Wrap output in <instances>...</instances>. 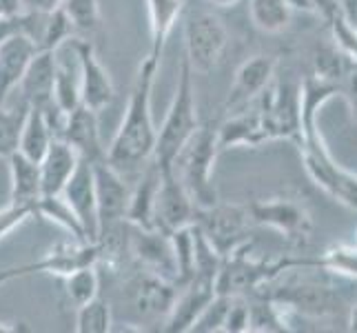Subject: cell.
Masks as SVG:
<instances>
[{"label": "cell", "mask_w": 357, "mask_h": 333, "mask_svg": "<svg viewBox=\"0 0 357 333\" xmlns=\"http://www.w3.org/2000/svg\"><path fill=\"white\" fill-rule=\"evenodd\" d=\"M249 218L255 225L273 227L284 233L289 240H302L311 231V218L300 205L291 200H260L246 207Z\"/></svg>", "instance_id": "cell-15"}, {"label": "cell", "mask_w": 357, "mask_h": 333, "mask_svg": "<svg viewBox=\"0 0 357 333\" xmlns=\"http://www.w3.org/2000/svg\"><path fill=\"white\" fill-rule=\"evenodd\" d=\"M63 11L76 31H96L100 27V5L98 0H65Z\"/></svg>", "instance_id": "cell-35"}, {"label": "cell", "mask_w": 357, "mask_h": 333, "mask_svg": "<svg viewBox=\"0 0 357 333\" xmlns=\"http://www.w3.org/2000/svg\"><path fill=\"white\" fill-rule=\"evenodd\" d=\"M24 11H52L58 9L65 0H22Z\"/></svg>", "instance_id": "cell-42"}, {"label": "cell", "mask_w": 357, "mask_h": 333, "mask_svg": "<svg viewBox=\"0 0 357 333\" xmlns=\"http://www.w3.org/2000/svg\"><path fill=\"white\" fill-rule=\"evenodd\" d=\"M98 260H100V253H98L96 242H80V240L58 242L49 251H45L38 260L20 265V267L3 269L0 271V285L14 278H24L33 274H47V276H56L63 280L71 271H76L80 267L98 265Z\"/></svg>", "instance_id": "cell-6"}, {"label": "cell", "mask_w": 357, "mask_h": 333, "mask_svg": "<svg viewBox=\"0 0 357 333\" xmlns=\"http://www.w3.org/2000/svg\"><path fill=\"white\" fill-rule=\"evenodd\" d=\"M215 282L206 278H193L187 285L178 287L176 300L160 331L165 333H189L204 306L213 300Z\"/></svg>", "instance_id": "cell-14"}, {"label": "cell", "mask_w": 357, "mask_h": 333, "mask_svg": "<svg viewBox=\"0 0 357 333\" xmlns=\"http://www.w3.org/2000/svg\"><path fill=\"white\" fill-rule=\"evenodd\" d=\"M189 63L182 58L180 65V78L176 94L171 98V105L167 109V116L162 127L158 129L155 149H153V163L160 171H171L182 147L189 142L191 135L198 131L200 118H198V103H195V87Z\"/></svg>", "instance_id": "cell-2"}, {"label": "cell", "mask_w": 357, "mask_h": 333, "mask_svg": "<svg viewBox=\"0 0 357 333\" xmlns=\"http://www.w3.org/2000/svg\"><path fill=\"white\" fill-rule=\"evenodd\" d=\"M80 105V71L76 65L60 63L56 58V82H54V107L63 116L71 114Z\"/></svg>", "instance_id": "cell-29"}, {"label": "cell", "mask_w": 357, "mask_h": 333, "mask_svg": "<svg viewBox=\"0 0 357 333\" xmlns=\"http://www.w3.org/2000/svg\"><path fill=\"white\" fill-rule=\"evenodd\" d=\"M80 156L73 147L63 140V138H54L45 158L40 160V180H43V195H54V193H63L67 180L73 176Z\"/></svg>", "instance_id": "cell-21"}, {"label": "cell", "mask_w": 357, "mask_h": 333, "mask_svg": "<svg viewBox=\"0 0 357 333\" xmlns=\"http://www.w3.org/2000/svg\"><path fill=\"white\" fill-rule=\"evenodd\" d=\"M9 163V202L14 205H31L43 195V180H40V163L27 158L24 154L16 151L7 158Z\"/></svg>", "instance_id": "cell-23"}, {"label": "cell", "mask_w": 357, "mask_h": 333, "mask_svg": "<svg viewBox=\"0 0 357 333\" xmlns=\"http://www.w3.org/2000/svg\"><path fill=\"white\" fill-rule=\"evenodd\" d=\"M251 105H253L251 109H246V107L238 109L236 116H231L229 120L222 122V127L215 129L220 149H229V147H238V145L255 147L268 140L257 101H253Z\"/></svg>", "instance_id": "cell-22"}, {"label": "cell", "mask_w": 357, "mask_h": 333, "mask_svg": "<svg viewBox=\"0 0 357 333\" xmlns=\"http://www.w3.org/2000/svg\"><path fill=\"white\" fill-rule=\"evenodd\" d=\"M146 11H149V31H151L149 56L160 60L169 36L184 11V0H146Z\"/></svg>", "instance_id": "cell-25"}, {"label": "cell", "mask_w": 357, "mask_h": 333, "mask_svg": "<svg viewBox=\"0 0 357 333\" xmlns=\"http://www.w3.org/2000/svg\"><path fill=\"white\" fill-rule=\"evenodd\" d=\"M213 7H218V9H231V7H236L240 0H208Z\"/></svg>", "instance_id": "cell-45"}, {"label": "cell", "mask_w": 357, "mask_h": 333, "mask_svg": "<svg viewBox=\"0 0 357 333\" xmlns=\"http://www.w3.org/2000/svg\"><path fill=\"white\" fill-rule=\"evenodd\" d=\"M176 293L178 285L138 267V271L122 285V302L133 316L131 325H140V329H144L142 325H160L162 329L171 306H174Z\"/></svg>", "instance_id": "cell-4"}, {"label": "cell", "mask_w": 357, "mask_h": 333, "mask_svg": "<svg viewBox=\"0 0 357 333\" xmlns=\"http://www.w3.org/2000/svg\"><path fill=\"white\" fill-rule=\"evenodd\" d=\"M63 198L69 202L73 214L78 216L84 233H87V240L96 242V238H98V205H96L93 167L89 160H80L78 163L73 176L65 184Z\"/></svg>", "instance_id": "cell-16"}, {"label": "cell", "mask_w": 357, "mask_h": 333, "mask_svg": "<svg viewBox=\"0 0 357 333\" xmlns=\"http://www.w3.org/2000/svg\"><path fill=\"white\" fill-rule=\"evenodd\" d=\"M73 52H76L78 71H80V105L100 114L116 98L112 73L98 60L96 49L89 40L73 38Z\"/></svg>", "instance_id": "cell-11"}, {"label": "cell", "mask_w": 357, "mask_h": 333, "mask_svg": "<svg viewBox=\"0 0 357 333\" xmlns=\"http://www.w3.org/2000/svg\"><path fill=\"white\" fill-rule=\"evenodd\" d=\"M249 212L246 207L236 205H213L208 209H195L193 225L198 227L204 236L208 238L215 249L225 256H229L233 249H238L242 244L244 231L249 227Z\"/></svg>", "instance_id": "cell-8"}, {"label": "cell", "mask_w": 357, "mask_h": 333, "mask_svg": "<svg viewBox=\"0 0 357 333\" xmlns=\"http://www.w3.org/2000/svg\"><path fill=\"white\" fill-rule=\"evenodd\" d=\"M76 331L78 333H109L114 331V309L112 302L102 295L78 306L76 313Z\"/></svg>", "instance_id": "cell-33"}, {"label": "cell", "mask_w": 357, "mask_h": 333, "mask_svg": "<svg viewBox=\"0 0 357 333\" xmlns=\"http://www.w3.org/2000/svg\"><path fill=\"white\" fill-rule=\"evenodd\" d=\"M231 298H233V295L215 293L213 300L204 306V311L193 323L189 333H215V331H222L225 320H227V311H229V306H231Z\"/></svg>", "instance_id": "cell-36"}, {"label": "cell", "mask_w": 357, "mask_h": 333, "mask_svg": "<svg viewBox=\"0 0 357 333\" xmlns=\"http://www.w3.org/2000/svg\"><path fill=\"white\" fill-rule=\"evenodd\" d=\"M73 34H76V29H73L71 20L67 18L63 7H58L52 11H43L40 27L33 43L38 47V52H58L63 45L73 40Z\"/></svg>", "instance_id": "cell-28"}, {"label": "cell", "mask_w": 357, "mask_h": 333, "mask_svg": "<svg viewBox=\"0 0 357 333\" xmlns=\"http://www.w3.org/2000/svg\"><path fill=\"white\" fill-rule=\"evenodd\" d=\"M195 209L198 207L189 198L187 189L182 187V182L174 174V169L162 171L158 195H155V207H153V229L169 236L176 229L189 227L195 220Z\"/></svg>", "instance_id": "cell-12"}, {"label": "cell", "mask_w": 357, "mask_h": 333, "mask_svg": "<svg viewBox=\"0 0 357 333\" xmlns=\"http://www.w3.org/2000/svg\"><path fill=\"white\" fill-rule=\"evenodd\" d=\"M222 331H227V333L249 331V300H244L242 295H233L231 298V306L227 311Z\"/></svg>", "instance_id": "cell-39"}, {"label": "cell", "mask_w": 357, "mask_h": 333, "mask_svg": "<svg viewBox=\"0 0 357 333\" xmlns=\"http://www.w3.org/2000/svg\"><path fill=\"white\" fill-rule=\"evenodd\" d=\"M129 256L140 269H146V271H151V274L178 285V267H176L174 249H171V240L167 233L158 229H140L131 225Z\"/></svg>", "instance_id": "cell-10"}, {"label": "cell", "mask_w": 357, "mask_h": 333, "mask_svg": "<svg viewBox=\"0 0 357 333\" xmlns=\"http://www.w3.org/2000/svg\"><path fill=\"white\" fill-rule=\"evenodd\" d=\"M36 216L47 218L49 222H54L60 229H65L73 240L80 242H89L87 233H84L78 216L73 214V209L69 202L63 198V193H54V195H40L36 200Z\"/></svg>", "instance_id": "cell-27"}, {"label": "cell", "mask_w": 357, "mask_h": 333, "mask_svg": "<svg viewBox=\"0 0 357 333\" xmlns=\"http://www.w3.org/2000/svg\"><path fill=\"white\" fill-rule=\"evenodd\" d=\"M63 287L67 300L76 306H82L84 302L93 300L96 295H100V274H98V265L80 267L71 271L69 276L63 278Z\"/></svg>", "instance_id": "cell-31"}, {"label": "cell", "mask_w": 357, "mask_h": 333, "mask_svg": "<svg viewBox=\"0 0 357 333\" xmlns=\"http://www.w3.org/2000/svg\"><path fill=\"white\" fill-rule=\"evenodd\" d=\"M24 11L22 0H0V18H9V16H18Z\"/></svg>", "instance_id": "cell-43"}, {"label": "cell", "mask_w": 357, "mask_h": 333, "mask_svg": "<svg viewBox=\"0 0 357 333\" xmlns=\"http://www.w3.org/2000/svg\"><path fill=\"white\" fill-rule=\"evenodd\" d=\"M184 45H187L184 60L193 73L213 71L227 49L225 22L213 11H193L184 24Z\"/></svg>", "instance_id": "cell-5"}, {"label": "cell", "mask_w": 357, "mask_h": 333, "mask_svg": "<svg viewBox=\"0 0 357 333\" xmlns=\"http://www.w3.org/2000/svg\"><path fill=\"white\" fill-rule=\"evenodd\" d=\"M27 11H22L18 16H9V18H0V43L7 40L9 36L14 34H24L27 31Z\"/></svg>", "instance_id": "cell-40"}, {"label": "cell", "mask_w": 357, "mask_h": 333, "mask_svg": "<svg viewBox=\"0 0 357 333\" xmlns=\"http://www.w3.org/2000/svg\"><path fill=\"white\" fill-rule=\"evenodd\" d=\"M158 67L160 60L153 56H146L140 63L127 101L125 118H122L114 140L107 149L109 165L116 167L122 176L138 174L153 158L158 129L153 127L151 116V91Z\"/></svg>", "instance_id": "cell-1"}, {"label": "cell", "mask_w": 357, "mask_h": 333, "mask_svg": "<svg viewBox=\"0 0 357 333\" xmlns=\"http://www.w3.org/2000/svg\"><path fill=\"white\" fill-rule=\"evenodd\" d=\"M60 138L67 140L82 160L98 163V160L107 158V149L100 138V125H98V111L84 105H78L71 114L65 116Z\"/></svg>", "instance_id": "cell-17"}, {"label": "cell", "mask_w": 357, "mask_h": 333, "mask_svg": "<svg viewBox=\"0 0 357 333\" xmlns=\"http://www.w3.org/2000/svg\"><path fill=\"white\" fill-rule=\"evenodd\" d=\"M322 265L344 278H357V246L340 244L328 249L322 258Z\"/></svg>", "instance_id": "cell-37"}, {"label": "cell", "mask_w": 357, "mask_h": 333, "mask_svg": "<svg viewBox=\"0 0 357 333\" xmlns=\"http://www.w3.org/2000/svg\"><path fill=\"white\" fill-rule=\"evenodd\" d=\"M169 240L178 267V287H182L195 276V225L176 229L169 233Z\"/></svg>", "instance_id": "cell-32"}, {"label": "cell", "mask_w": 357, "mask_h": 333, "mask_svg": "<svg viewBox=\"0 0 357 333\" xmlns=\"http://www.w3.org/2000/svg\"><path fill=\"white\" fill-rule=\"evenodd\" d=\"M36 216V207L31 205H14L9 202L5 209H0V240L7 238L11 231L24 225L27 220Z\"/></svg>", "instance_id": "cell-38"}, {"label": "cell", "mask_w": 357, "mask_h": 333, "mask_svg": "<svg viewBox=\"0 0 357 333\" xmlns=\"http://www.w3.org/2000/svg\"><path fill=\"white\" fill-rule=\"evenodd\" d=\"M36 52H38V47L24 34H14L0 43V107L20 84L24 69L31 63Z\"/></svg>", "instance_id": "cell-20"}, {"label": "cell", "mask_w": 357, "mask_h": 333, "mask_svg": "<svg viewBox=\"0 0 357 333\" xmlns=\"http://www.w3.org/2000/svg\"><path fill=\"white\" fill-rule=\"evenodd\" d=\"M93 184H96V205H98V231L112 227L116 222L127 220V207L131 198V189L116 167L109 160L91 163Z\"/></svg>", "instance_id": "cell-9"}, {"label": "cell", "mask_w": 357, "mask_h": 333, "mask_svg": "<svg viewBox=\"0 0 357 333\" xmlns=\"http://www.w3.org/2000/svg\"><path fill=\"white\" fill-rule=\"evenodd\" d=\"M218 133L211 127H198L189 142L182 147L174 163V174L187 189L198 209L218 205V189L213 184V169L218 158Z\"/></svg>", "instance_id": "cell-3"}, {"label": "cell", "mask_w": 357, "mask_h": 333, "mask_svg": "<svg viewBox=\"0 0 357 333\" xmlns=\"http://www.w3.org/2000/svg\"><path fill=\"white\" fill-rule=\"evenodd\" d=\"M349 329L357 331V302L351 306V316H349Z\"/></svg>", "instance_id": "cell-46"}, {"label": "cell", "mask_w": 357, "mask_h": 333, "mask_svg": "<svg viewBox=\"0 0 357 333\" xmlns=\"http://www.w3.org/2000/svg\"><path fill=\"white\" fill-rule=\"evenodd\" d=\"M342 89H344V96L349 98L351 109L357 116V63H353V60H349L347 73H344V78H342Z\"/></svg>", "instance_id": "cell-41"}, {"label": "cell", "mask_w": 357, "mask_h": 333, "mask_svg": "<svg viewBox=\"0 0 357 333\" xmlns=\"http://www.w3.org/2000/svg\"><path fill=\"white\" fill-rule=\"evenodd\" d=\"M249 14L255 27L264 34H280L291 22V9L287 0H251Z\"/></svg>", "instance_id": "cell-30"}, {"label": "cell", "mask_w": 357, "mask_h": 333, "mask_svg": "<svg viewBox=\"0 0 357 333\" xmlns=\"http://www.w3.org/2000/svg\"><path fill=\"white\" fill-rule=\"evenodd\" d=\"M160 178H162V171H160V167L153 160H149L142 169L138 187L131 189V198L127 207V222H131V225L140 229H153V207H155Z\"/></svg>", "instance_id": "cell-24"}, {"label": "cell", "mask_w": 357, "mask_h": 333, "mask_svg": "<svg viewBox=\"0 0 357 333\" xmlns=\"http://www.w3.org/2000/svg\"><path fill=\"white\" fill-rule=\"evenodd\" d=\"M16 331H18V327H11V325H7V323L0 320V333H16Z\"/></svg>", "instance_id": "cell-47"}, {"label": "cell", "mask_w": 357, "mask_h": 333, "mask_svg": "<svg viewBox=\"0 0 357 333\" xmlns=\"http://www.w3.org/2000/svg\"><path fill=\"white\" fill-rule=\"evenodd\" d=\"M54 138H56V133H54V127H52V122H49L45 111L38 107H29L27 120H24V127L20 133L18 151L36 160V163H40Z\"/></svg>", "instance_id": "cell-26"}, {"label": "cell", "mask_w": 357, "mask_h": 333, "mask_svg": "<svg viewBox=\"0 0 357 333\" xmlns=\"http://www.w3.org/2000/svg\"><path fill=\"white\" fill-rule=\"evenodd\" d=\"M29 105L22 103L20 107L7 109L5 105L0 107V158H9L11 154L18 151L20 147V133L27 120Z\"/></svg>", "instance_id": "cell-34"}, {"label": "cell", "mask_w": 357, "mask_h": 333, "mask_svg": "<svg viewBox=\"0 0 357 333\" xmlns=\"http://www.w3.org/2000/svg\"><path fill=\"white\" fill-rule=\"evenodd\" d=\"M289 9L293 11H306V14H317V7L313 0H287Z\"/></svg>", "instance_id": "cell-44"}, {"label": "cell", "mask_w": 357, "mask_h": 333, "mask_svg": "<svg viewBox=\"0 0 357 333\" xmlns=\"http://www.w3.org/2000/svg\"><path fill=\"white\" fill-rule=\"evenodd\" d=\"M54 82H56V52H36L18 84L22 94V103H27L29 107L49 109L54 105Z\"/></svg>", "instance_id": "cell-19"}, {"label": "cell", "mask_w": 357, "mask_h": 333, "mask_svg": "<svg viewBox=\"0 0 357 333\" xmlns=\"http://www.w3.org/2000/svg\"><path fill=\"white\" fill-rule=\"evenodd\" d=\"M275 76V60L271 56H253L246 63L240 65L236 71V80L227 98L229 109H242L249 107L257 96H262Z\"/></svg>", "instance_id": "cell-18"}, {"label": "cell", "mask_w": 357, "mask_h": 333, "mask_svg": "<svg viewBox=\"0 0 357 333\" xmlns=\"http://www.w3.org/2000/svg\"><path fill=\"white\" fill-rule=\"evenodd\" d=\"M302 156L304 167L317 187H322L337 202L357 209V176L335 165V160L326 151L322 135L317 133L315 138L302 142Z\"/></svg>", "instance_id": "cell-7"}, {"label": "cell", "mask_w": 357, "mask_h": 333, "mask_svg": "<svg viewBox=\"0 0 357 333\" xmlns=\"http://www.w3.org/2000/svg\"><path fill=\"white\" fill-rule=\"evenodd\" d=\"M268 298L284 313L306 318H322L337 311L340 306V298L333 291L313 285V282H289V285H282L273 293H268Z\"/></svg>", "instance_id": "cell-13"}]
</instances>
